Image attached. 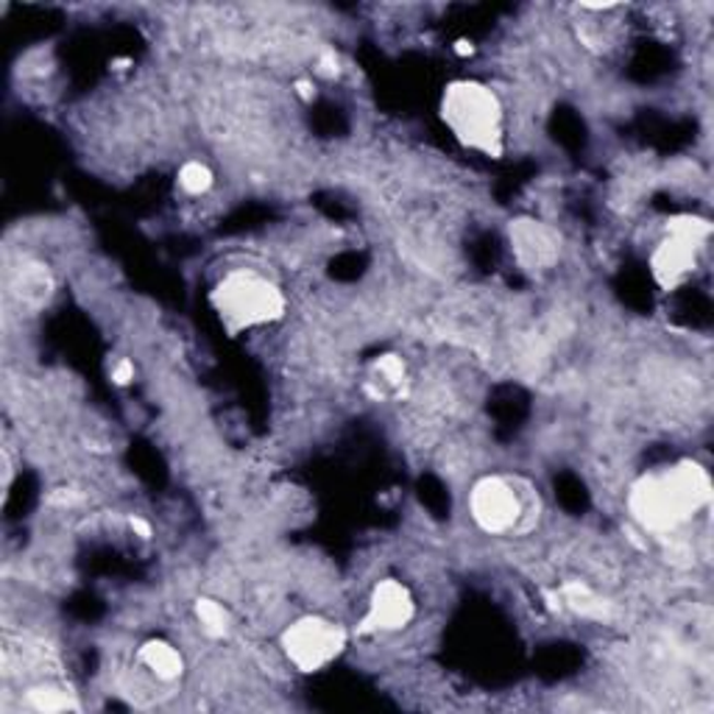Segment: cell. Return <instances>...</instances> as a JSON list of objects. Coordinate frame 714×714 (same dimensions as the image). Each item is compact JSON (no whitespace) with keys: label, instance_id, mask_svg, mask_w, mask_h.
<instances>
[{"label":"cell","instance_id":"13","mask_svg":"<svg viewBox=\"0 0 714 714\" xmlns=\"http://www.w3.org/2000/svg\"><path fill=\"white\" fill-rule=\"evenodd\" d=\"M28 703H32L37 712H65V709H76V703L70 701L68 692L59 690V687H50V683L28 690Z\"/></svg>","mask_w":714,"mask_h":714},{"label":"cell","instance_id":"6","mask_svg":"<svg viewBox=\"0 0 714 714\" xmlns=\"http://www.w3.org/2000/svg\"><path fill=\"white\" fill-rule=\"evenodd\" d=\"M469 517L483 533L503 536L522 519V497L508 477L486 474L469 492Z\"/></svg>","mask_w":714,"mask_h":714},{"label":"cell","instance_id":"1","mask_svg":"<svg viewBox=\"0 0 714 714\" xmlns=\"http://www.w3.org/2000/svg\"><path fill=\"white\" fill-rule=\"evenodd\" d=\"M712 503V477L695 461L642 474L629 492V511L645 533L665 536L690 522Z\"/></svg>","mask_w":714,"mask_h":714},{"label":"cell","instance_id":"5","mask_svg":"<svg viewBox=\"0 0 714 714\" xmlns=\"http://www.w3.org/2000/svg\"><path fill=\"white\" fill-rule=\"evenodd\" d=\"M346 642L349 636L344 625L326 617L308 614L285 629L283 653L299 672H321L346 650Z\"/></svg>","mask_w":714,"mask_h":714},{"label":"cell","instance_id":"12","mask_svg":"<svg viewBox=\"0 0 714 714\" xmlns=\"http://www.w3.org/2000/svg\"><path fill=\"white\" fill-rule=\"evenodd\" d=\"M561 591H564V603L573 611H578L580 617H595V620H600V617L606 614V600H600L589 586L567 584Z\"/></svg>","mask_w":714,"mask_h":714},{"label":"cell","instance_id":"11","mask_svg":"<svg viewBox=\"0 0 714 714\" xmlns=\"http://www.w3.org/2000/svg\"><path fill=\"white\" fill-rule=\"evenodd\" d=\"M196 620L204 634L212 636V640H221L229 631V611L212 598L196 600Z\"/></svg>","mask_w":714,"mask_h":714},{"label":"cell","instance_id":"4","mask_svg":"<svg viewBox=\"0 0 714 714\" xmlns=\"http://www.w3.org/2000/svg\"><path fill=\"white\" fill-rule=\"evenodd\" d=\"M712 227L695 216H676L667 221V234L650 254V274L665 290L678 288L690 277L698 263V252L709 241Z\"/></svg>","mask_w":714,"mask_h":714},{"label":"cell","instance_id":"7","mask_svg":"<svg viewBox=\"0 0 714 714\" xmlns=\"http://www.w3.org/2000/svg\"><path fill=\"white\" fill-rule=\"evenodd\" d=\"M416 614V603L413 595L402 580L385 578L371 589L369 609H366L364 620L357 625L360 634H391V631H402Z\"/></svg>","mask_w":714,"mask_h":714},{"label":"cell","instance_id":"16","mask_svg":"<svg viewBox=\"0 0 714 714\" xmlns=\"http://www.w3.org/2000/svg\"><path fill=\"white\" fill-rule=\"evenodd\" d=\"M129 525H131V530H137V533L142 536V539H148V536H151V525H148L146 519L131 517V519H129Z\"/></svg>","mask_w":714,"mask_h":714},{"label":"cell","instance_id":"17","mask_svg":"<svg viewBox=\"0 0 714 714\" xmlns=\"http://www.w3.org/2000/svg\"><path fill=\"white\" fill-rule=\"evenodd\" d=\"M472 43H467V39H458L456 43V54H461V56H467V54H472Z\"/></svg>","mask_w":714,"mask_h":714},{"label":"cell","instance_id":"15","mask_svg":"<svg viewBox=\"0 0 714 714\" xmlns=\"http://www.w3.org/2000/svg\"><path fill=\"white\" fill-rule=\"evenodd\" d=\"M135 380V364H131L129 357H120L115 366H112V382L115 385H129Z\"/></svg>","mask_w":714,"mask_h":714},{"label":"cell","instance_id":"14","mask_svg":"<svg viewBox=\"0 0 714 714\" xmlns=\"http://www.w3.org/2000/svg\"><path fill=\"white\" fill-rule=\"evenodd\" d=\"M375 371L385 385H400L405 380V360L400 355H382L375 364Z\"/></svg>","mask_w":714,"mask_h":714},{"label":"cell","instance_id":"3","mask_svg":"<svg viewBox=\"0 0 714 714\" xmlns=\"http://www.w3.org/2000/svg\"><path fill=\"white\" fill-rule=\"evenodd\" d=\"M210 304L229 333H243L254 326L274 324L285 315V293L268 277L257 272H229L212 288Z\"/></svg>","mask_w":714,"mask_h":714},{"label":"cell","instance_id":"9","mask_svg":"<svg viewBox=\"0 0 714 714\" xmlns=\"http://www.w3.org/2000/svg\"><path fill=\"white\" fill-rule=\"evenodd\" d=\"M137 661H140L157 681L165 683L178 681L182 672H185V656L178 653L176 645H171V642L165 640H148L146 645L140 647V653H137Z\"/></svg>","mask_w":714,"mask_h":714},{"label":"cell","instance_id":"2","mask_svg":"<svg viewBox=\"0 0 714 714\" xmlns=\"http://www.w3.org/2000/svg\"><path fill=\"white\" fill-rule=\"evenodd\" d=\"M441 120L450 129V135L469 151L494 157V160L503 154V101L483 81L461 79L444 87Z\"/></svg>","mask_w":714,"mask_h":714},{"label":"cell","instance_id":"10","mask_svg":"<svg viewBox=\"0 0 714 714\" xmlns=\"http://www.w3.org/2000/svg\"><path fill=\"white\" fill-rule=\"evenodd\" d=\"M176 182L187 196H204V193H210L212 185H216V173H212V168L207 165V162L187 160L185 165L178 168Z\"/></svg>","mask_w":714,"mask_h":714},{"label":"cell","instance_id":"8","mask_svg":"<svg viewBox=\"0 0 714 714\" xmlns=\"http://www.w3.org/2000/svg\"><path fill=\"white\" fill-rule=\"evenodd\" d=\"M511 243L525 265H550L558 257V238L539 221H517L511 227Z\"/></svg>","mask_w":714,"mask_h":714}]
</instances>
